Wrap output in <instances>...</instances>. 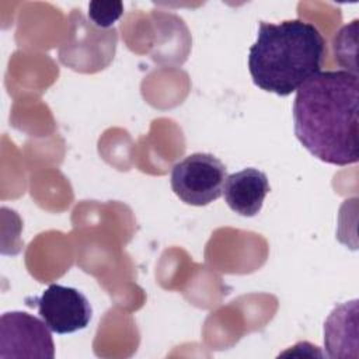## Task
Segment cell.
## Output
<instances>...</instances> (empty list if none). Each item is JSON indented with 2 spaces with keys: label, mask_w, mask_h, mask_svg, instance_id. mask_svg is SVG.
I'll list each match as a JSON object with an SVG mask.
<instances>
[{
  "label": "cell",
  "mask_w": 359,
  "mask_h": 359,
  "mask_svg": "<svg viewBox=\"0 0 359 359\" xmlns=\"http://www.w3.org/2000/svg\"><path fill=\"white\" fill-rule=\"evenodd\" d=\"M359 77L325 70L303 83L293 101L294 135L316 158L349 165L359 160Z\"/></svg>",
  "instance_id": "obj_1"
},
{
  "label": "cell",
  "mask_w": 359,
  "mask_h": 359,
  "mask_svg": "<svg viewBox=\"0 0 359 359\" xmlns=\"http://www.w3.org/2000/svg\"><path fill=\"white\" fill-rule=\"evenodd\" d=\"M324 50L325 41L311 22L261 21L248 52V70L257 87L286 97L320 72Z\"/></svg>",
  "instance_id": "obj_2"
},
{
  "label": "cell",
  "mask_w": 359,
  "mask_h": 359,
  "mask_svg": "<svg viewBox=\"0 0 359 359\" xmlns=\"http://www.w3.org/2000/svg\"><path fill=\"white\" fill-rule=\"evenodd\" d=\"M227 178L226 165L210 153H192L171 170V188L185 203L205 206L219 199Z\"/></svg>",
  "instance_id": "obj_3"
},
{
  "label": "cell",
  "mask_w": 359,
  "mask_h": 359,
  "mask_svg": "<svg viewBox=\"0 0 359 359\" xmlns=\"http://www.w3.org/2000/svg\"><path fill=\"white\" fill-rule=\"evenodd\" d=\"M55 356L49 327L25 311H8L0 318V358Z\"/></svg>",
  "instance_id": "obj_4"
},
{
  "label": "cell",
  "mask_w": 359,
  "mask_h": 359,
  "mask_svg": "<svg viewBox=\"0 0 359 359\" xmlns=\"http://www.w3.org/2000/svg\"><path fill=\"white\" fill-rule=\"evenodd\" d=\"M39 317L52 332L72 334L88 325L93 310L87 297L77 289L49 285L39 297H34Z\"/></svg>",
  "instance_id": "obj_5"
},
{
  "label": "cell",
  "mask_w": 359,
  "mask_h": 359,
  "mask_svg": "<svg viewBox=\"0 0 359 359\" xmlns=\"http://www.w3.org/2000/svg\"><path fill=\"white\" fill-rule=\"evenodd\" d=\"M271 191L265 172L258 168H244L227 175L223 185V196L227 206L237 215L252 217Z\"/></svg>",
  "instance_id": "obj_6"
},
{
  "label": "cell",
  "mask_w": 359,
  "mask_h": 359,
  "mask_svg": "<svg viewBox=\"0 0 359 359\" xmlns=\"http://www.w3.org/2000/svg\"><path fill=\"white\" fill-rule=\"evenodd\" d=\"M358 300L337 306L324 324V345L328 356L346 358L348 348L358 346Z\"/></svg>",
  "instance_id": "obj_7"
},
{
  "label": "cell",
  "mask_w": 359,
  "mask_h": 359,
  "mask_svg": "<svg viewBox=\"0 0 359 359\" xmlns=\"http://www.w3.org/2000/svg\"><path fill=\"white\" fill-rule=\"evenodd\" d=\"M123 13L122 1H91L88 4V18L98 28H109Z\"/></svg>",
  "instance_id": "obj_8"
}]
</instances>
